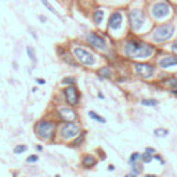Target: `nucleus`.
Returning a JSON list of instances; mask_svg holds the SVG:
<instances>
[{
  "instance_id": "f03ea898",
  "label": "nucleus",
  "mask_w": 177,
  "mask_h": 177,
  "mask_svg": "<svg viewBox=\"0 0 177 177\" xmlns=\"http://www.w3.org/2000/svg\"><path fill=\"white\" fill-rule=\"evenodd\" d=\"M54 132H56V125L50 120H40L35 126L36 136L42 140H50L54 136Z\"/></svg>"
},
{
  "instance_id": "20e7f679",
  "label": "nucleus",
  "mask_w": 177,
  "mask_h": 177,
  "mask_svg": "<svg viewBox=\"0 0 177 177\" xmlns=\"http://www.w3.org/2000/svg\"><path fill=\"white\" fill-rule=\"evenodd\" d=\"M73 56L78 58L79 62H82L83 65H87V67H91L95 64V57L90 53V51L84 50L82 47H75L73 49Z\"/></svg>"
},
{
  "instance_id": "2eb2a0df",
  "label": "nucleus",
  "mask_w": 177,
  "mask_h": 177,
  "mask_svg": "<svg viewBox=\"0 0 177 177\" xmlns=\"http://www.w3.org/2000/svg\"><path fill=\"white\" fill-rule=\"evenodd\" d=\"M93 17H94V22H95V24H97V25H100L102 21H104V10H101V8L95 10Z\"/></svg>"
},
{
  "instance_id": "72a5a7b5",
  "label": "nucleus",
  "mask_w": 177,
  "mask_h": 177,
  "mask_svg": "<svg viewBox=\"0 0 177 177\" xmlns=\"http://www.w3.org/2000/svg\"><path fill=\"white\" fill-rule=\"evenodd\" d=\"M114 169H115L114 165H109V166H108V170H114Z\"/></svg>"
},
{
  "instance_id": "bb28decb",
  "label": "nucleus",
  "mask_w": 177,
  "mask_h": 177,
  "mask_svg": "<svg viewBox=\"0 0 177 177\" xmlns=\"http://www.w3.org/2000/svg\"><path fill=\"white\" fill-rule=\"evenodd\" d=\"M83 139H84V132H83V133H80V137H79V139H76L73 144H75V145H79V144H80V143H82V141H83Z\"/></svg>"
},
{
  "instance_id": "4c0bfd02",
  "label": "nucleus",
  "mask_w": 177,
  "mask_h": 177,
  "mask_svg": "<svg viewBox=\"0 0 177 177\" xmlns=\"http://www.w3.org/2000/svg\"><path fill=\"white\" fill-rule=\"evenodd\" d=\"M56 177H60V176H56Z\"/></svg>"
},
{
  "instance_id": "7c9ffc66",
  "label": "nucleus",
  "mask_w": 177,
  "mask_h": 177,
  "mask_svg": "<svg viewBox=\"0 0 177 177\" xmlns=\"http://www.w3.org/2000/svg\"><path fill=\"white\" fill-rule=\"evenodd\" d=\"M172 50L174 51V53H177V40L173 44H172Z\"/></svg>"
},
{
  "instance_id": "9b49d317",
  "label": "nucleus",
  "mask_w": 177,
  "mask_h": 177,
  "mask_svg": "<svg viewBox=\"0 0 177 177\" xmlns=\"http://www.w3.org/2000/svg\"><path fill=\"white\" fill-rule=\"evenodd\" d=\"M122 22H123V15H122L119 11H115V13H112L111 17H109L108 28L112 29V31H118L120 26H122Z\"/></svg>"
},
{
  "instance_id": "f8f14e48",
  "label": "nucleus",
  "mask_w": 177,
  "mask_h": 177,
  "mask_svg": "<svg viewBox=\"0 0 177 177\" xmlns=\"http://www.w3.org/2000/svg\"><path fill=\"white\" fill-rule=\"evenodd\" d=\"M58 114L61 116V119L67 120V122H73V120H76V118H78V115L75 114V111L71 109V108H60Z\"/></svg>"
},
{
  "instance_id": "a878e982",
  "label": "nucleus",
  "mask_w": 177,
  "mask_h": 177,
  "mask_svg": "<svg viewBox=\"0 0 177 177\" xmlns=\"http://www.w3.org/2000/svg\"><path fill=\"white\" fill-rule=\"evenodd\" d=\"M167 84H169L172 89H177V79H170V80L167 82Z\"/></svg>"
},
{
  "instance_id": "c756f323",
  "label": "nucleus",
  "mask_w": 177,
  "mask_h": 177,
  "mask_svg": "<svg viewBox=\"0 0 177 177\" xmlns=\"http://www.w3.org/2000/svg\"><path fill=\"white\" fill-rule=\"evenodd\" d=\"M38 18L40 19V21H42V22H43V24H44V22H47V17H44V15H39Z\"/></svg>"
},
{
  "instance_id": "1a4fd4ad",
  "label": "nucleus",
  "mask_w": 177,
  "mask_h": 177,
  "mask_svg": "<svg viewBox=\"0 0 177 177\" xmlns=\"http://www.w3.org/2000/svg\"><path fill=\"white\" fill-rule=\"evenodd\" d=\"M170 13V6L166 3H156L152 7V15L155 18H163Z\"/></svg>"
},
{
  "instance_id": "f704fd0d",
  "label": "nucleus",
  "mask_w": 177,
  "mask_h": 177,
  "mask_svg": "<svg viewBox=\"0 0 177 177\" xmlns=\"http://www.w3.org/2000/svg\"><path fill=\"white\" fill-rule=\"evenodd\" d=\"M125 177H136V174H133V173H132V174H126Z\"/></svg>"
},
{
  "instance_id": "393cba45",
  "label": "nucleus",
  "mask_w": 177,
  "mask_h": 177,
  "mask_svg": "<svg viewBox=\"0 0 177 177\" xmlns=\"http://www.w3.org/2000/svg\"><path fill=\"white\" fill-rule=\"evenodd\" d=\"M38 159H39L38 155H31V156L26 158V162H28V163H33V162H36Z\"/></svg>"
},
{
  "instance_id": "423d86ee",
  "label": "nucleus",
  "mask_w": 177,
  "mask_h": 177,
  "mask_svg": "<svg viewBox=\"0 0 177 177\" xmlns=\"http://www.w3.org/2000/svg\"><path fill=\"white\" fill-rule=\"evenodd\" d=\"M78 134H80V126L78 123H73V122H68L61 129V136L67 140L72 139V137H75Z\"/></svg>"
},
{
  "instance_id": "cd10ccee",
  "label": "nucleus",
  "mask_w": 177,
  "mask_h": 177,
  "mask_svg": "<svg viewBox=\"0 0 177 177\" xmlns=\"http://www.w3.org/2000/svg\"><path fill=\"white\" fill-rule=\"evenodd\" d=\"M140 158V154H137V152H134V154H132V156H130V162H136L137 159Z\"/></svg>"
},
{
  "instance_id": "b1692460",
  "label": "nucleus",
  "mask_w": 177,
  "mask_h": 177,
  "mask_svg": "<svg viewBox=\"0 0 177 177\" xmlns=\"http://www.w3.org/2000/svg\"><path fill=\"white\" fill-rule=\"evenodd\" d=\"M26 150H28V147H26V145H17L13 150V151H14V154H17V155H18V154H22V152H25Z\"/></svg>"
},
{
  "instance_id": "f257e3e1",
  "label": "nucleus",
  "mask_w": 177,
  "mask_h": 177,
  "mask_svg": "<svg viewBox=\"0 0 177 177\" xmlns=\"http://www.w3.org/2000/svg\"><path fill=\"white\" fill-rule=\"evenodd\" d=\"M154 51H155V49L152 47L151 44L143 43V42H139V40H130L125 46V53L129 57L147 58L152 56Z\"/></svg>"
},
{
  "instance_id": "39448f33",
  "label": "nucleus",
  "mask_w": 177,
  "mask_h": 177,
  "mask_svg": "<svg viewBox=\"0 0 177 177\" xmlns=\"http://www.w3.org/2000/svg\"><path fill=\"white\" fill-rule=\"evenodd\" d=\"M129 19H130V25L134 31H139L141 29V26L144 25V21H145V17L141 10L136 8V10H132L129 13Z\"/></svg>"
},
{
  "instance_id": "aec40b11",
  "label": "nucleus",
  "mask_w": 177,
  "mask_h": 177,
  "mask_svg": "<svg viewBox=\"0 0 177 177\" xmlns=\"http://www.w3.org/2000/svg\"><path fill=\"white\" fill-rule=\"evenodd\" d=\"M89 116H90V118H93V119H95V120H98L100 123H105V119H104L102 116H100V115H97L95 112H93V111H90V112H89Z\"/></svg>"
},
{
  "instance_id": "7ed1b4c3",
  "label": "nucleus",
  "mask_w": 177,
  "mask_h": 177,
  "mask_svg": "<svg viewBox=\"0 0 177 177\" xmlns=\"http://www.w3.org/2000/svg\"><path fill=\"white\" fill-rule=\"evenodd\" d=\"M173 33H174V25L173 24H165V25L159 26L154 31L152 39L155 42H166L173 36Z\"/></svg>"
},
{
  "instance_id": "ddd939ff",
  "label": "nucleus",
  "mask_w": 177,
  "mask_h": 177,
  "mask_svg": "<svg viewBox=\"0 0 177 177\" xmlns=\"http://www.w3.org/2000/svg\"><path fill=\"white\" fill-rule=\"evenodd\" d=\"M177 65V56H166L165 58L159 60V67L162 68H170Z\"/></svg>"
},
{
  "instance_id": "473e14b6",
  "label": "nucleus",
  "mask_w": 177,
  "mask_h": 177,
  "mask_svg": "<svg viewBox=\"0 0 177 177\" xmlns=\"http://www.w3.org/2000/svg\"><path fill=\"white\" fill-rule=\"evenodd\" d=\"M145 151H148V152H151V154H155V150H154V148H147Z\"/></svg>"
},
{
  "instance_id": "f3484780",
  "label": "nucleus",
  "mask_w": 177,
  "mask_h": 177,
  "mask_svg": "<svg viewBox=\"0 0 177 177\" xmlns=\"http://www.w3.org/2000/svg\"><path fill=\"white\" fill-rule=\"evenodd\" d=\"M40 1H42V4H43V6L46 7V8H47V10H49V11H50L51 14H54L56 17H58V18H61V15H60V14H58L57 11H56V8H54V7L51 6L49 0H40Z\"/></svg>"
},
{
  "instance_id": "c9c22d12",
  "label": "nucleus",
  "mask_w": 177,
  "mask_h": 177,
  "mask_svg": "<svg viewBox=\"0 0 177 177\" xmlns=\"http://www.w3.org/2000/svg\"><path fill=\"white\" fill-rule=\"evenodd\" d=\"M36 150H38V151H42V145H36Z\"/></svg>"
},
{
  "instance_id": "6ab92c4d",
  "label": "nucleus",
  "mask_w": 177,
  "mask_h": 177,
  "mask_svg": "<svg viewBox=\"0 0 177 177\" xmlns=\"http://www.w3.org/2000/svg\"><path fill=\"white\" fill-rule=\"evenodd\" d=\"M155 136H158V137H166L167 134H169V130L167 129H162V127H158V129H155Z\"/></svg>"
},
{
  "instance_id": "9d476101",
  "label": "nucleus",
  "mask_w": 177,
  "mask_h": 177,
  "mask_svg": "<svg viewBox=\"0 0 177 177\" xmlns=\"http://www.w3.org/2000/svg\"><path fill=\"white\" fill-rule=\"evenodd\" d=\"M64 94H65L68 104L71 105H76L79 102V93L75 86H67V89H64Z\"/></svg>"
},
{
  "instance_id": "c85d7f7f",
  "label": "nucleus",
  "mask_w": 177,
  "mask_h": 177,
  "mask_svg": "<svg viewBox=\"0 0 177 177\" xmlns=\"http://www.w3.org/2000/svg\"><path fill=\"white\" fill-rule=\"evenodd\" d=\"M29 31H31V35H32V38L35 39V40H38V35L35 33V31H33V29H31V28H29Z\"/></svg>"
},
{
  "instance_id": "412c9836",
  "label": "nucleus",
  "mask_w": 177,
  "mask_h": 177,
  "mask_svg": "<svg viewBox=\"0 0 177 177\" xmlns=\"http://www.w3.org/2000/svg\"><path fill=\"white\" fill-rule=\"evenodd\" d=\"M141 104L143 105H148V107H155V105H158V101L156 100H152V98H148V100H143Z\"/></svg>"
},
{
  "instance_id": "e433bc0d",
  "label": "nucleus",
  "mask_w": 177,
  "mask_h": 177,
  "mask_svg": "<svg viewBox=\"0 0 177 177\" xmlns=\"http://www.w3.org/2000/svg\"><path fill=\"white\" fill-rule=\"evenodd\" d=\"M145 177H156V176H154V174H147Z\"/></svg>"
},
{
  "instance_id": "2f4dec72",
  "label": "nucleus",
  "mask_w": 177,
  "mask_h": 177,
  "mask_svg": "<svg viewBox=\"0 0 177 177\" xmlns=\"http://www.w3.org/2000/svg\"><path fill=\"white\" fill-rule=\"evenodd\" d=\"M36 82H38L39 84H44V83H46V82L43 80V79H36Z\"/></svg>"
},
{
  "instance_id": "a211bd4d",
  "label": "nucleus",
  "mask_w": 177,
  "mask_h": 177,
  "mask_svg": "<svg viewBox=\"0 0 177 177\" xmlns=\"http://www.w3.org/2000/svg\"><path fill=\"white\" fill-rule=\"evenodd\" d=\"M98 75L102 79H108V78H111V69L108 67H102L101 69L98 71Z\"/></svg>"
},
{
  "instance_id": "6e6552de",
  "label": "nucleus",
  "mask_w": 177,
  "mask_h": 177,
  "mask_svg": "<svg viewBox=\"0 0 177 177\" xmlns=\"http://www.w3.org/2000/svg\"><path fill=\"white\" fill-rule=\"evenodd\" d=\"M134 69H136V72H137L141 78H145V79L152 78L154 72H155V69H154L152 65H150V64H141V62L134 64Z\"/></svg>"
},
{
  "instance_id": "4be33fe9",
  "label": "nucleus",
  "mask_w": 177,
  "mask_h": 177,
  "mask_svg": "<svg viewBox=\"0 0 177 177\" xmlns=\"http://www.w3.org/2000/svg\"><path fill=\"white\" fill-rule=\"evenodd\" d=\"M62 83L64 84H68V86H73V84L76 83V79L75 78H72V76H68V78L62 79Z\"/></svg>"
},
{
  "instance_id": "5701e85b",
  "label": "nucleus",
  "mask_w": 177,
  "mask_h": 177,
  "mask_svg": "<svg viewBox=\"0 0 177 177\" xmlns=\"http://www.w3.org/2000/svg\"><path fill=\"white\" fill-rule=\"evenodd\" d=\"M152 158H154V156L151 155V152H148V151L144 152V155H141V159H143V161H144L145 163H148V162H151Z\"/></svg>"
},
{
  "instance_id": "0eeeda50",
  "label": "nucleus",
  "mask_w": 177,
  "mask_h": 177,
  "mask_svg": "<svg viewBox=\"0 0 177 177\" xmlns=\"http://www.w3.org/2000/svg\"><path fill=\"white\" fill-rule=\"evenodd\" d=\"M86 39H87L89 43L91 46H94L95 49H98V50H105L107 49V43H105L104 38H101L100 35H97L94 32H89Z\"/></svg>"
},
{
  "instance_id": "dca6fc26",
  "label": "nucleus",
  "mask_w": 177,
  "mask_h": 177,
  "mask_svg": "<svg viewBox=\"0 0 177 177\" xmlns=\"http://www.w3.org/2000/svg\"><path fill=\"white\" fill-rule=\"evenodd\" d=\"M26 53H28V57H29V60H31L33 64L38 62V58H36V51H35V49L32 47V46H26Z\"/></svg>"
},
{
  "instance_id": "4468645a",
  "label": "nucleus",
  "mask_w": 177,
  "mask_h": 177,
  "mask_svg": "<svg viewBox=\"0 0 177 177\" xmlns=\"http://www.w3.org/2000/svg\"><path fill=\"white\" fill-rule=\"evenodd\" d=\"M97 163V161L93 155H86L84 158H83V166L84 167H91V166H94Z\"/></svg>"
}]
</instances>
